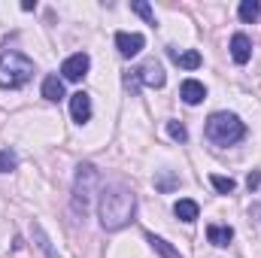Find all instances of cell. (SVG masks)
Returning a JSON list of instances; mask_svg holds the SVG:
<instances>
[{
    "label": "cell",
    "mask_w": 261,
    "mask_h": 258,
    "mask_svg": "<svg viewBox=\"0 0 261 258\" xmlns=\"http://www.w3.org/2000/svg\"><path fill=\"white\" fill-rule=\"evenodd\" d=\"M134 210H137V197L125 186H107L100 192V225L103 231H122L125 225L134 222Z\"/></svg>",
    "instance_id": "6da1fadb"
},
{
    "label": "cell",
    "mask_w": 261,
    "mask_h": 258,
    "mask_svg": "<svg viewBox=\"0 0 261 258\" xmlns=\"http://www.w3.org/2000/svg\"><path fill=\"white\" fill-rule=\"evenodd\" d=\"M246 137V125L234 113H213L206 119V140L216 146H234Z\"/></svg>",
    "instance_id": "7a4b0ae2"
},
{
    "label": "cell",
    "mask_w": 261,
    "mask_h": 258,
    "mask_svg": "<svg viewBox=\"0 0 261 258\" xmlns=\"http://www.w3.org/2000/svg\"><path fill=\"white\" fill-rule=\"evenodd\" d=\"M34 76V61L21 52H3L0 55V88H21Z\"/></svg>",
    "instance_id": "3957f363"
},
{
    "label": "cell",
    "mask_w": 261,
    "mask_h": 258,
    "mask_svg": "<svg viewBox=\"0 0 261 258\" xmlns=\"http://www.w3.org/2000/svg\"><path fill=\"white\" fill-rule=\"evenodd\" d=\"M97 179H100V173H97L94 164L85 161V164L76 167V183H73V213L76 216H85L88 213L91 197L97 192Z\"/></svg>",
    "instance_id": "277c9868"
},
{
    "label": "cell",
    "mask_w": 261,
    "mask_h": 258,
    "mask_svg": "<svg viewBox=\"0 0 261 258\" xmlns=\"http://www.w3.org/2000/svg\"><path fill=\"white\" fill-rule=\"evenodd\" d=\"M164 82H167V76H164L161 64H155V61H146L143 67L130 70L128 76H125V85H128L130 91H137L140 85H149V88H164Z\"/></svg>",
    "instance_id": "5b68a950"
},
{
    "label": "cell",
    "mask_w": 261,
    "mask_h": 258,
    "mask_svg": "<svg viewBox=\"0 0 261 258\" xmlns=\"http://www.w3.org/2000/svg\"><path fill=\"white\" fill-rule=\"evenodd\" d=\"M88 67H91V58L85 52H76V55H70L64 64H61V73H64V79H70V82H79L88 73Z\"/></svg>",
    "instance_id": "8992f818"
},
{
    "label": "cell",
    "mask_w": 261,
    "mask_h": 258,
    "mask_svg": "<svg viewBox=\"0 0 261 258\" xmlns=\"http://www.w3.org/2000/svg\"><path fill=\"white\" fill-rule=\"evenodd\" d=\"M143 46H146V37H143V34H125V31L116 34V49H119V55H125V58L140 55Z\"/></svg>",
    "instance_id": "52a82bcc"
},
{
    "label": "cell",
    "mask_w": 261,
    "mask_h": 258,
    "mask_svg": "<svg viewBox=\"0 0 261 258\" xmlns=\"http://www.w3.org/2000/svg\"><path fill=\"white\" fill-rule=\"evenodd\" d=\"M70 116H73V122H79V125H85V122L91 119V97H88L85 91L70 94Z\"/></svg>",
    "instance_id": "ba28073f"
},
{
    "label": "cell",
    "mask_w": 261,
    "mask_h": 258,
    "mask_svg": "<svg viewBox=\"0 0 261 258\" xmlns=\"http://www.w3.org/2000/svg\"><path fill=\"white\" fill-rule=\"evenodd\" d=\"M231 58H234V64H249V58H252V43H249L246 34H234V37H231Z\"/></svg>",
    "instance_id": "9c48e42d"
},
{
    "label": "cell",
    "mask_w": 261,
    "mask_h": 258,
    "mask_svg": "<svg viewBox=\"0 0 261 258\" xmlns=\"http://www.w3.org/2000/svg\"><path fill=\"white\" fill-rule=\"evenodd\" d=\"M179 97H182L189 107H195V104H200V100L206 97V88H203V82H197V79H186L182 88H179Z\"/></svg>",
    "instance_id": "30bf717a"
},
{
    "label": "cell",
    "mask_w": 261,
    "mask_h": 258,
    "mask_svg": "<svg viewBox=\"0 0 261 258\" xmlns=\"http://www.w3.org/2000/svg\"><path fill=\"white\" fill-rule=\"evenodd\" d=\"M206 237H210L213 246H228L234 240V231L228 225H206Z\"/></svg>",
    "instance_id": "8fae6325"
},
{
    "label": "cell",
    "mask_w": 261,
    "mask_h": 258,
    "mask_svg": "<svg viewBox=\"0 0 261 258\" xmlns=\"http://www.w3.org/2000/svg\"><path fill=\"white\" fill-rule=\"evenodd\" d=\"M167 55L176 61L179 67H186V70H197V67L203 64V58H200V52H176V49H167Z\"/></svg>",
    "instance_id": "7c38bea8"
},
{
    "label": "cell",
    "mask_w": 261,
    "mask_h": 258,
    "mask_svg": "<svg viewBox=\"0 0 261 258\" xmlns=\"http://www.w3.org/2000/svg\"><path fill=\"white\" fill-rule=\"evenodd\" d=\"M197 213H200V207H197L195 200H189V197H182V200H176V203H173V216H176V219H182V222H195Z\"/></svg>",
    "instance_id": "4fadbf2b"
},
{
    "label": "cell",
    "mask_w": 261,
    "mask_h": 258,
    "mask_svg": "<svg viewBox=\"0 0 261 258\" xmlns=\"http://www.w3.org/2000/svg\"><path fill=\"white\" fill-rule=\"evenodd\" d=\"M43 97L52 100V104H58V100L64 97V82H61L58 76H46V79H43Z\"/></svg>",
    "instance_id": "5bb4252c"
},
{
    "label": "cell",
    "mask_w": 261,
    "mask_h": 258,
    "mask_svg": "<svg viewBox=\"0 0 261 258\" xmlns=\"http://www.w3.org/2000/svg\"><path fill=\"white\" fill-rule=\"evenodd\" d=\"M237 15H240V21H246V24L258 21V15H261V3H258V0H243V3L237 6Z\"/></svg>",
    "instance_id": "9a60e30c"
},
{
    "label": "cell",
    "mask_w": 261,
    "mask_h": 258,
    "mask_svg": "<svg viewBox=\"0 0 261 258\" xmlns=\"http://www.w3.org/2000/svg\"><path fill=\"white\" fill-rule=\"evenodd\" d=\"M146 240H149V246H152L155 252H161L164 258H182L170 243H167V240H161V237H155V234H146Z\"/></svg>",
    "instance_id": "2e32d148"
},
{
    "label": "cell",
    "mask_w": 261,
    "mask_h": 258,
    "mask_svg": "<svg viewBox=\"0 0 261 258\" xmlns=\"http://www.w3.org/2000/svg\"><path fill=\"white\" fill-rule=\"evenodd\" d=\"M210 183H213V189H216L219 194H231L234 189H237V183H234L231 176H219V173H213Z\"/></svg>",
    "instance_id": "e0dca14e"
},
{
    "label": "cell",
    "mask_w": 261,
    "mask_h": 258,
    "mask_svg": "<svg viewBox=\"0 0 261 258\" xmlns=\"http://www.w3.org/2000/svg\"><path fill=\"white\" fill-rule=\"evenodd\" d=\"M18 167V155L12 149H0V173H9Z\"/></svg>",
    "instance_id": "ac0fdd59"
},
{
    "label": "cell",
    "mask_w": 261,
    "mask_h": 258,
    "mask_svg": "<svg viewBox=\"0 0 261 258\" xmlns=\"http://www.w3.org/2000/svg\"><path fill=\"white\" fill-rule=\"evenodd\" d=\"M130 9H134L137 15H143L149 24H155V12H152V6H149L146 0H134V3H130Z\"/></svg>",
    "instance_id": "d6986e66"
},
{
    "label": "cell",
    "mask_w": 261,
    "mask_h": 258,
    "mask_svg": "<svg viewBox=\"0 0 261 258\" xmlns=\"http://www.w3.org/2000/svg\"><path fill=\"white\" fill-rule=\"evenodd\" d=\"M176 186H179V179H176L173 173H161V176L155 179V189H158V192H173Z\"/></svg>",
    "instance_id": "ffe728a7"
},
{
    "label": "cell",
    "mask_w": 261,
    "mask_h": 258,
    "mask_svg": "<svg viewBox=\"0 0 261 258\" xmlns=\"http://www.w3.org/2000/svg\"><path fill=\"white\" fill-rule=\"evenodd\" d=\"M34 237H37V243H40V249H43L46 255H49V258H58L55 252H52V243H49V237L43 234V228H40L37 222H34Z\"/></svg>",
    "instance_id": "44dd1931"
},
{
    "label": "cell",
    "mask_w": 261,
    "mask_h": 258,
    "mask_svg": "<svg viewBox=\"0 0 261 258\" xmlns=\"http://www.w3.org/2000/svg\"><path fill=\"white\" fill-rule=\"evenodd\" d=\"M167 134H170L176 143H186V140H189V131H186L182 122H167Z\"/></svg>",
    "instance_id": "7402d4cb"
},
{
    "label": "cell",
    "mask_w": 261,
    "mask_h": 258,
    "mask_svg": "<svg viewBox=\"0 0 261 258\" xmlns=\"http://www.w3.org/2000/svg\"><path fill=\"white\" fill-rule=\"evenodd\" d=\"M246 186H249V192H255V189L261 186V173H258V170H252V173L246 176Z\"/></svg>",
    "instance_id": "603a6c76"
}]
</instances>
